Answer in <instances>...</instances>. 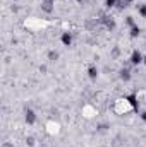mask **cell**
<instances>
[{"instance_id":"obj_1","label":"cell","mask_w":146,"mask_h":147,"mask_svg":"<svg viewBox=\"0 0 146 147\" xmlns=\"http://www.w3.org/2000/svg\"><path fill=\"white\" fill-rule=\"evenodd\" d=\"M24 120H26L28 125H33V123L36 121V113L31 110V108H26V110H24Z\"/></svg>"},{"instance_id":"obj_2","label":"cell","mask_w":146,"mask_h":147,"mask_svg":"<svg viewBox=\"0 0 146 147\" xmlns=\"http://www.w3.org/2000/svg\"><path fill=\"white\" fill-rule=\"evenodd\" d=\"M129 60H131L132 65H139V63H143V55H141L138 50H134V51L131 53V58H129Z\"/></svg>"},{"instance_id":"obj_3","label":"cell","mask_w":146,"mask_h":147,"mask_svg":"<svg viewBox=\"0 0 146 147\" xmlns=\"http://www.w3.org/2000/svg\"><path fill=\"white\" fill-rule=\"evenodd\" d=\"M126 101L131 105L132 110H138V108H139V101H138V96H136V94H129V96H126Z\"/></svg>"},{"instance_id":"obj_4","label":"cell","mask_w":146,"mask_h":147,"mask_svg":"<svg viewBox=\"0 0 146 147\" xmlns=\"http://www.w3.org/2000/svg\"><path fill=\"white\" fill-rule=\"evenodd\" d=\"M60 41H62V45H64V46H71V45H72V33H69V31L62 33Z\"/></svg>"},{"instance_id":"obj_5","label":"cell","mask_w":146,"mask_h":147,"mask_svg":"<svg viewBox=\"0 0 146 147\" xmlns=\"http://www.w3.org/2000/svg\"><path fill=\"white\" fill-rule=\"evenodd\" d=\"M119 77H120V80H124V82H129V80H131V72H129V69H120Z\"/></svg>"},{"instance_id":"obj_6","label":"cell","mask_w":146,"mask_h":147,"mask_svg":"<svg viewBox=\"0 0 146 147\" xmlns=\"http://www.w3.org/2000/svg\"><path fill=\"white\" fill-rule=\"evenodd\" d=\"M88 77H89L91 80H95V79L98 77V69H96L95 65H91V67L88 69Z\"/></svg>"},{"instance_id":"obj_7","label":"cell","mask_w":146,"mask_h":147,"mask_svg":"<svg viewBox=\"0 0 146 147\" xmlns=\"http://www.w3.org/2000/svg\"><path fill=\"white\" fill-rule=\"evenodd\" d=\"M129 34H131V38H138L139 34H141V28H139V26H132Z\"/></svg>"},{"instance_id":"obj_8","label":"cell","mask_w":146,"mask_h":147,"mask_svg":"<svg viewBox=\"0 0 146 147\" xmlns=\"http://www.w3.org/2000/svg\"><path fill=\"white\" fill-rule=\"evenodd\" d=\"M57 58H59V53H57V51H53V50H52V51H48V60L55 62Z\"/></svg>"},{"instance_id":"obj_9","label":"cell","mask_w":146,"mask_h":147,"mask_svg":"<svg viewBox=\"0 0 146 147\" xmlns=\"http://www.w3.org/2000/svg\"><path fill=\"white\" fill-rule=\"evenodd\" d=\"M105 5L112 9V7H115V5H119V0H105Z\"/></svg>"},{"instance_id":"obj_10","label":"cell","mask_w":146,"mask_h":147,"mask_svg":"<svg viewBox=\"0 0 146 147\" xmlns=\"http://www.w3.org/2000/svg\"><path fill=\"white\" fill-rule=\"evenodd\" d=\"M138 12H139V16H141V17H146V5H145V3L138 7Z\"/></svg>"},{"instance_id":"obj_11","label":"cell","mask_w":146,"mask_h":147,"mask_svg":"<svg viewBox=\"0 0 146 147\" xmlns=\"http://www.w3.org/2000/svg\"><path fill=\"white\" fill-rule=\"evenodd\" d=\"M126 24H127L129 28H132V26H136V22H134V17H131V16H129V17H126Z\"/></svg>"},{"instance_id":"obj_12","label":"cell","mask_w":146,"mask_h":147,"mask_svg":"<svg viewBox=\"0 0 146 147\" xmlns=\"http://www.w3.org/2000/svg\"><path fill=\"white\" fill-rule=\"evenodd\" d=\"M26 142H28V146H35V139H33V137H28Z\"/></svg>"},{"instance_id":"obj_13","label":"cell","mask_w":146,"mask_h":147,"mask_svg":"<svg viewBox=\"0 0 146 147\" xmlns=\"http://www.w3.org/2000/svg\"><path fill=\"white\" fill-rule=\"evenodd\" d=\"M98 130H100V132H105V130H107V125H100Z\"/></svg>"},{"instance_id":"obj_14","label":"cell","mask_w":146,"mask_h":147,"mask_svg":"<svg viewBox=\"0 0 146 147\" xmlns=\"http://www.w3.org/2000/svg\"><path fill=\"white\" fill-rule=\"evenodd\" d=\"M141 120L146 123V111H143V113H141Z\"/></svg>"},{"instance_id":"obj_15","label":"cell","mask_w":146,"mask_h":147,"mask_svg":"<svg viewBox=\"0 0 146 147\" xmlns=\"http://www.w3.org/2000/svg\"><path fill=\"white\" fill-rule=\"evenodd\" d=\"M143 63H145V65H146V55H145V57H143Z\"/></svg>"},{"instance_id":"obj_16","label":"cell","mask_w":146,"mask_h":147,"mask_svg":"<svg viewBox=\"0 0 146 147\" xmlns=\"http://www.w3.org/2000/svg\"><path fill=\"white\" fill-rule=\"evenodd\" d=\"M126 2H134V0H126Z\"/></svg>"},{"instance_id":"obj_17","label":"cell","mask_w":146,"mask_h":147,"mask_svg":"<svg viewBox=\"0 0 146 147\" xmlns=\"http://www.w3.org/2000/svg\"><path fill=\"white\" fill-rule=\"evenodd\" d=\"M145 46H146V45H145Z\"/></svg>"}]
</instances>
